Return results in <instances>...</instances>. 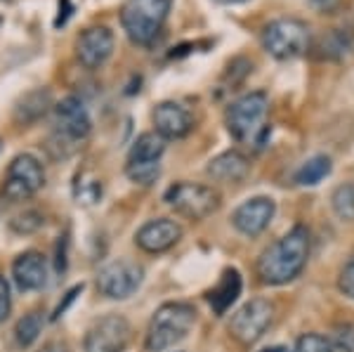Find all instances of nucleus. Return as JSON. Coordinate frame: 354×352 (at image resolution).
I'll list each match as a JSON object with an SVG mask.
<instances>
[{
	"label": "nucleus",
	"instance_id": "nucleus-25",
	"mask_svg": "<svg viewBox=\"0 0 354 352\" xmlns=\"http://www.w3.org/2000/svg\"><path fill=\"white\" fill-rule=\"evenodd\" d=\"M8 225H10V230H12L15 234H19V237L33 234V232H38L45 225V215L41 211H33V208H31V211L17 213Z\"/></svg>",
	"mask_w": 354,
	"mask_h": 352
},
{
	"label": "nucleus",
	"instance_id": "nucleus-2",
	"mask_svg": "<svg viewBox=\"0 0 354 352\" xmlns=\"http://www.w3.org/2000/svg\"><path fill=\"white\" fill-rule=\"evenodd\" d=\"M267 113H270V98H267V93H262V90L245 93L227 106V130H230V135L239 145L262 149L272 135V123H267Z\"/></svg>",
	"mask_w": 354,
	"mask_h": 352
},
{
	"label": "nucleus",
	"instance_id": "nucleus-9",
	"mask_svg": "<svg viewBox=\"0 0 354 352\" xmlns=\"http://www.w3.org/2000/svg\"><path fill=\"white\" fill-rule=\"evenodd\" d=\"M274 322V303L267 298H253L234 312L230 322V333L236 343L241 345H253L265 336V331L272 326Z\"/></svg>",
	"mask_w": 354,
	"mask_h": 352
},
{
	"label": "nucleus",
	"instance_id": "nucleus-22",
	"mask_svg": "<svg viewBox=\"0 0 354 352\" xmlns=\"http://www.w3.org/2000/svg\"><path fill=\"white\" fill-rule=\"evenodd\" d=\"M41 331H43V315L38 310H31L17 322L15 338L21 348H31V345L38 340V336H41Z\"/></svg>",
	"mask_w": 354,
	"mask_h": 352
},
{
	"label": "nucleus",
	"instance_id": "nucleus-34",
	"mask_svg": "<svg viewBox=\"0 0 354 352\" xmlns=\"http://www.w3.org/2000/svg\"><path fill=\"white\" fill-rule=\"evenodd\" d=\"M218 5H241V3H248V0H213Z\"/></svg>",
	"mask_w": 354,
	"mask_h": 352
},
{
	"label": "nucleus",
	"instance_id": "nucleus-35",
	"mask_svg": "<svg viewBox=\"0 0 354 352\" xmlns=\"http://www.w3.org/2000/svg\"><path fill=\"white\" fill-rule=\"evenodd\" d=\"M262 352H288V348H283V345H274V348H267Z\"/></svg>",
	"mask_w": 354,
	"mask_h": 352
},
{
	"label": "nucleus",
	"instance_id": "nucleus-10",
	"mask_svg": "<svg viewBox=\"0 0 354 352\" xmlns=\"http://www.w3.org/2000/svg\"><path fill=\"white\" fill-rule=\"evenodd\" d=\"M133 340V326L123 315H104L85 333L83 352H125Z\"/></svg>",
	"mask_w": 354,
	"mask_h": 352
},
{
	"label": "nucleus",
	"instance_id": "nucleus-16",
	"mask_svg": "<svg viewBox=\"0 0 354 352\" xmlns=\"http://www.w3.org/2000/svg\"><path fill=\"white\" fill-rule=\"evenodd\" d=\"M12 279L19 291H41L48 284V263L38 251H24L12 263Z\"/></svg>",
	"mask_w": 354,
	"mask_h": 352
},
{
	"label": "nucleus",
	"instance_id": "nucleus-12",
	"mask_svg": "<svg viewBox=\"0 0 354 352\" xmlns=\"http://www.w3.org/2000/svg\"><path fill=\"white\" fill-rule=\"evenodd\" d=\"M116 38L109 26H88L76 41V59L88 71H97L109 62Z\"/></svg>",
	"mask_w": 354,
	"mask_h": 352
},
{
	"label": "nucleus",
	"instance_id": "nucleus-28",
	"mask_svg": "<svg viewBox=\"0 0 354 352\" xmlns=\"http://www.w3.org/2000/svg\"><path fill=\"white\" fill-rule=\"evenodd\" d=\"M338 288L345 293L347 298H354V253L350 255V260L345 263V268L340 270Z\"/></svg>",
	"mask_w": 354,
	"mask_h": 352
},
{
	"label": "nucleus",
	"instance_id": "nucleus-24",
	"mask_svg": "<svg viewBox=\"0 0 354 352\" xmlns=\"http://www.w3.org/2000/svg\"><path fill=\"white\" fill-rule=\"evenodd\" d=\"M330 206H333V211L340 220L354 223V183L335 187L333 196H330Z\"/></svg>",
	"mask_w": 354,
	"mask_h": 352
},
{
	"label": "nucleus",
	"instance_id": "nucleus-3",
	"mask_svg": "<svg viewBox=\"0 0 354 352\" xmlns=\"http://www.w3.org/2000/svg\"><path fill=\"white\" fill-rule=\"evenodd\" d=\"M196 324V310L189 303H163L153 312L149 328H147L145 350L147 352H163L173 348L180 340L189 336V331Z\"/></svg>",
	"mask_w": 354,
	"mask_h": 352
},
{
	"label": "nucleus",
	"instance_id": "nucleus-32",
	"mask_svg": "<svg viewBox=\"0 0 354 352\" xmlns=\"http://www.w3.org/2000/svg\"><path fill=\"white\" fill-rule=\"evenodd\" d=\"M38 352H66V345L64 343H57V340H53V343L43 345Z\"/></svg>",
	"mask_w": 354,
	"mask_h": 352
},
{
	"label": "nucleus",
	"instance_id": "nucleus-1",
	"mask_svg": "<svg viewBox=\"0 0 354 352\" xmlns=\"http://www.w3.org/2000/svg\"><path fill=\"white\" fill-rule=\"evenodd\" d=\"M310 230L305 225H295L286 232L281 239H277L270 248H265L258 258V277L262 284L270 286H283L293 281L305 270L307 258H310Z\"/></svg>",
	"mask_w": 354,
	"mask_h": 352
},
{
	"label": "nucleus",
	"instance_id": "nucleus-8",
	"mask_svg": "<svg viewBox=\"0 0 354 352\" xmlns=\"http://www.w3.org/2000/svg\"><path fill=\"white\" fill-rule=\"evenodd\" d=\"M145 281V268L135 260L118 258L97 272V291L111 300L130 298Z\"/></svg>",
	"mask_w": 354,
	"mask_h": 352
},
{
	"label": "nucleus",
	"instance_id": "nucleus-17",
	"mask_svg": "<svg viewBox=\"0 0 354 352\" xmlns=\"http://www.w3.org/2000/svg\"><path fill=\"white\" fill-rule=\"evenodd\" d=\"M205 173L215 183H225V185L241 183V180H245V175L250 173V158L236 149L222 151L215 158H210L208 166H205Z\"/></svg>",
	"mask_w": 354,
	"mask_h": 352
},
{
	"label": "nucleus",
	"instance_id": "nucleus-4",
	"mask_svg": "<svg viewBox=\"0 0 354 352\" xmlns=\"http://www.w3.org/2000/svg\"><path fill=\"white\" fill-rule=\"evenodd\" d=\"M173 0H128L121 10V26L133 45L149 48L161 36Z\"/></svg>",
	"mask_w": 354,
	"mask_h": 352
},
{
	"label": "nucleus",
	"instance_id": "nucleus-14",
	"mask_svg": "<svg viewBox=\"0 0 354 352\" xmlns=\"http://www.w3.org/2000/svg\"><path fill=\"white\" fill-rule=\"evenodd\" d=\"M182 239V227L177 220L170 218H156L149 220L135 232V243L137 248H142L145 253L158 255L165 253Z\"/></svg>",
	"mask_w": 354,
	"mask_h": 352
},
{
	"label": "nucleus",
	"instance_id": "nucleus-23",
	"mask_svg": "<svg viewBox=\"0 0 354 352\" xmlns=\"http://www.w3.org/2000/svg\"><path fill=\"white\" fill-rule=\"evenodd\" d=\"M125 175H128L130 183L140 187H151L161 175V161H133V158H128Z\"/></svg>",
	"mask_w": 354,
	"mask_h": 352
},
{
	"label": "nucleus",
	"instance_id": "nucleus-29",
	"mask_svg": "<svg viewBox=\"0 0 354 352\" xmlns=\"http://www.w3.org/2000/svg\"><path fill=\"white\" fill-rule=\"evenodd\" d=\"M81 293H83V284H76V286H73V288H68L66 296H64V300H62V303L57 305L55 312H53V322H57V319H59V317H64V312H66L68 308H71L73 303H76V298L81 296Z\"/></svg>",
	"mask_w": 354,
	"mask_h": 352
},
{
	"label": "nucleus",
	"instance_id": "nucleus-13",
	"mask_svg": "<svg viewBox=\"0 0 354 352\" xmlns=\"http://www.w3.org/2000/svg\"><path fill=\"white\" fill-rule=\"evenodd\" d=\"M277 213V203L270 196H253L243 201L236 211L232 213V225L245 237H258L270 227Z\"/></svg>",
	"mask_w": 354,
	"mask_h": 352
},
{
	"label": "nucleus",
	"instance_id": "nucleus-19",
	"mask_svg": "<svg viewBox=\"0 0 354 352\" xmlns=\"http://www.w3.org/2000/svg\"><path fill=\"white\" fill-rule=\"evenodd\" d=\"M50 109H53V93L48 88H38L26 93L24 98L17 102L15 118L19 123H24V126H28V123L41 121Z\"/></svg>",
	"mask_w": 354,
	"mask_h": 352
},
{
	"label": "nucleus",
	"instance_id": "nucleus-21",
	"mask_svg": "<svg viewBox=\"0 0 354 352\" xmlns=\"http://www.w3.org/2000/svg\"><path fill=\"white\" fill-rule=\"evenodd\" d=\"M333 170V163H330L328 156L319 154V156H312L310 161H305L300 166V170L295 173V183L300 187H314L319 185L322 180H326Z\"/></svg>",
	"mask_w": 354,
	"mask_h": 352
},
{
	"label": "nucleus",
	"instance_id": "nucleus-11",
	"mask_svg": "<svg viewBox=\"0 0 354 352\" xmlns=\"http://www.w3.org/2000/svg\"><path fill=\"white\" fill-rule=\"evenodd\" d=\"M55 126L57 135L66 142H81L93 133V118L85 102L76 95H68L55 104Z\"/></svg>",
	"mask_w": 354,
	"mask_h": 352
},
{
	"label": "nucleus",
	"instance_id": "nucleus-18",
	"mask_svg": "<svg viewBox=\"0 0 354 352\" xmlns=\"http://www.w3.org/2000/svg\"><path fill=\"white\" fill-rule=\"evenodd\" d=\"M241 288H243L241 275H239V270L230 268V270L222 272L220 281L205 293V300H208V305L213 308L215 315L222 317L234 303H236V298L241 296Z\"/></svg>",
	"mask_w": 354,
	"mask_h": 352
},
{
	"label": "nucleus",
	"instance_id": "nucleus-6",
	"mask_svg": "<svg viewBox=\"0 0 354 352\" xmlns=\"http://www.w3.org/2000/svg\"><path fill=\"white\" fill-rule=\"evenodd\" d=\"M163 201L187 220H205L220 208L222 196L215 187L201 183H175L165 189Z\"/></svg>",
	"mask_w": 354,
	"mask_h": 352
},
{
	"label": "nucleus",
	"instance_id": "nucleus-20",
	"mask_svg": "<svg viewBox=\"0 0 354 352\" xmlns=\"http://www.w3.org/2000/svg\"><path fill=\"white\" fill-rule=\"evenodd\" d=\"M165 154V140L156 133H142L130 147L128 158L133 161H161Z\"/></svg>",
	"mask_w": 354,
	"mask_h": 352
},
{
	"label": "nucleus",
	"instance_id": "nucleus-31",
	"mask_svg": "<svg viewBox=\"0 0 354 352\" xmlns=\"http://www.w3.org/2000/svg\"><path fill=\"white\" fill-rule=\"evenodd\" d=\"M66 251H68V237L64 234V237H59V243H57V263H55L57 275H64L66 272V263H68Z\"/></svg>",
	"mask_w": 354,
	"mask_h": 352
},
{
	"label": "nucleus",
	"instance_id": "nucleus-5",
	"mask_svg": "<svg viewBox=\"0 0 354 352\" xmlns=\"http://www.w3.org/2000/svg\"><path fill=\"white\" fill-rule=\"evenodd\" d=\"M262 48L279 62L298 59L312 48V31L298 17H279L265 24L260 33Z\"/></svg>",
	"mask_w": 354,
	"mask_h": 352
},
{
	"label": "nucleus",
	"instance_id": "nucleus-27",
	"mask_svg": "<svg viewBox=\"0 0 354 352\" xmlns=\"http://www.w3.org/2000/svg\"><path fill=\"white\" fill-rule=\"evenodd\" d=\"M293 352H330L328 338L322 336V333H302V336L295 340Z\"/></svg>",
	"mask_w": 354,
	"mask_h": 352
},
{
	"label": "nucleus",
	"instance_id": "nucleus-30",
	"mask_svg": "<svg viewBox=\"0 0 354 352\" xmlns=\"http://www.w3.org/2000/svg\"><path fill=\"white\" fill-rule=\"evenodd\" d=\"M10 310H12V296H10V284L0 275V324L10 317Z\"/></svg>",
	"mask_w": 354,
	"mask_h": 352
},
{
	"label": "nucleus",
	"instance_id": "nucleus-7",
	"mask_svg": "<svg viewBox=\"0 0 354 352\" xmlns=\"http://www.w3.org/2000/svg\"><path fill=\"white\" fill-rule=\"evenodd\" d=\"M45 185V168L33 154H19L10 161L5 170L3 196L10 203L28 201L33 194L43 189Z\"/></svg>",
	"mask_w": 354,
	"mask_h": 352
},
{
	"label": "nucleus",
	"instance_id": "nucleus-15",
	"mask_svg": "<svg viewBox=\"0 0 354 352\" xmlns=\"http://www.w3.org/2000/svg\"><path fill=\"white\" fill-rule=\"evenodd\" d=\"M153 121V133L161 135V138L168 140H182L194 130V116L189 113V109L177 102H161L156 104V109L151 113Z\"/></svg>",
	"mask_w": 354,
	"mask_h": 352
},
{
	"label": "nucleus",
	"instance_id": "nucleus-26",
	"mask_svg": "<svg viewBox=\"0 0 354 352\" xmlns=\"http://www.w3.org/2000/svg\"><path fill=\"white\" fill-rule=\"evenodd\" d=\"M330 352H354V324H340L328 336Z\"/></svg>",
	"mask_w": 354,
	"mask_h": 352
},
{
	"label": "nucleus",
	"instance_id": "nucleus-33",
	"mask_svg": "<svg viewBox=\"0 0 354 352\" xmlns=\"http://www.w3.org/2000/svg\"><path fill=\"white\" fill-rule=\"evenodd\" d=\"M310 3L314 5V8H330V5H333V0H310Z\"/></svg>",
	"mask_w": 354,
	"mask_h": 352
}]
</instances>
